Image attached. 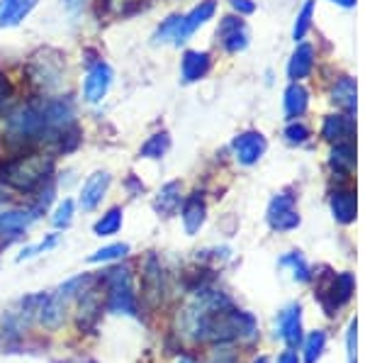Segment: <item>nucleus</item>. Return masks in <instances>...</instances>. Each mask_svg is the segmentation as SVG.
Returning a JSON list of instances; mask_svg holds the SVG:
<instances>
[{"instance_id": "1", "label": "nucleus", "mask_w": 365, "mask_h": 363, "mask_svg": "<svg viewBox=\"0 0 365 363\" xmlns=\"http://www.w3.org/2000/svg\"><path fill=\"white\" fill-rule=\"evenodd\" d=\"M56 156L46 149L8 151L0 156V185L17 195H34L54 180Z\"/></svg>"}, {"instance_id": "2", "label": "nucleus", "mask_w": 365, "mask_h": 363, "mask_svg": "<svg viewBox=\"0 0 365 363\" xmlns=\"http://www.w3.org/2000/svg\"><path fill=\"white\" fill-rule=\"evenodd\" d=\"M22 81L32 96H58L66 81V54L54 46L37 49L22 68Z\"/></svg>"}, {"instance_id": "3", "label": "nucleus", "mask_w": 365, "mask_h": 363, "mask_svg": "<svg viewBox=\"0 0 365 363\" xmlns=\"http://www.w3.org/2000/svg\"><path fill=\"white\" fill-rule=\"evenodd\" d=\"M105 285V307L115 315H139L137 292L132 285V268L129 266H113L98 278Z\"/></svg>"}, {"instance_id": "4", "label": "nucleus", "mask_w": 365, "mask_h": 363, "mask_svg": "<svg viewBox=\"0 0 365 363\" xmlns=\"http://www.w3.org/2000/svg\"><path fill=\"white\" fill-rule=\"evenodd\" d=\"M215 42L220 44V49L229 56H237L241 51L249 49L251 44V32L246 27V20L234 13L222 15L217 22V32H215Z\"/></svg>"}, {"instance_id": "5", "label": "nucleus", "mask_w": 365, "mask_h": 363, "mask_svg": "<svg viewBox=\"0 0 365 363\" xmlns=\"http://www.w3.org/2000/svg\"><path fill=\"white\" fill-rule=\"evenodd\" d=\"M115 71L105 58H98L96 63L86 68L83 86H81V96H83L86 105H100L108 98L110 88H113Z\"/></svg>"}, {"instance_id": "6", "label": "nucleus", "mask_w": 365, "mask_h": 363, "mask_svg": "<svg viewBox=\"0 0 365 363\" xmlns=\"http://www.w3.org/2000/svg\"><path fill=\"white\" fill-rule=\"evenodd\" d=\"M266 220L270 225L273 232H292L299 227V218L297 213V195H292L290 190H280L273 195V200L268 205V213H266Z\"/></svg>"}, {"instance_id": "7", "label": "nucleus", "mask_w": 365, "mask_h": 363, "mask_svg": "<svg viewBox=\"0 0 365 363\" xmlns=\"http://www.w3.org/2000/svg\"><path fill=\"white\" fill-rule=\"evenodd\" d=\"M229 149H232V156L239 166L249 168V166H256V163L266 156L268 139L261 130H244V132L234 134Z\"/></svg>"}, {"instance_id": "8", "label": "nucleus", "mask_w": 365, "mask_h": 363, "mask_svg": "<svg viewBox=\"0 0 365 363\" xmlns=\"http://www.w3.org/2000/svg\"><path fill=\"white\" fill-rule=\"evenodd\" d=\"M353 288H356V280L351 273H329L327 283L317 288V297H319L322 307L327 315H336V310H341L346 302L351 300Z\"/></svg>"}, {"instance_id": "9", "label": "nucleus", "mask_w": 365, "mask_h": 363, "mask_svg": "<svg viewBox=\"0 0 365 363\" xmlns=\"http://www.w3.org/2000/svg\"><path fill=\"white\" fill-rule=\"evenodd\" d=\"M141 297L149 307H158L166 297V273L154 251L141 263Z\"/></svg>"}, {"instance_id": "10", "label": "nucleus", "mask_w": 365, "mask_h": 363, "mask_svg": "<svg viewBox=\"0 0 365 363\" xmlns=\"http://www.w3.org/2000/svg\"><path fill=\"white\" fill-rule=\"evenodd\" d=\"M212 66H215V58L207 49H185L180 54V83H200L210 76Z\"/></svg>"}, {"instance_id": "11", "label": "nucleus", "mask_w": 365, "mask_h": 363, "mask_svg": "<svg viewBox=\"0 0 365 363\" xmlns=\"http://www.w3.org/2000/svg\"><path fill=\"white\" fill-rule=\"evenodd\" d=\"M217 10H220V3H217V0H200V3L192 5L187 13H182L180 29H178V42H175V46L185 44L200 27H205L210 20H215Z\"/></svg>"}, {"instance_id": "12", "label": "nucleus", "mask_w": 365, "mask_h": 363, "mask_svg": "<svg viewBox=\"0 0 365 363\" xmlns=\"http://www.w3.org/2000/svg\"><path fill=\"white\" fill-rule=\"evenodd\" d=\"M319 137L329 144L353 142V137H356V115H346V113L324 115L322 127H319Z\"/></svg>"}, {"instance_id": "13", "label": "nucleus", "mask_w": 365, "mask_h": 363, "mask_svg": "<svg viewBox=\"0 0 365 363\" xmlns=\"http://www.w3.org/2000/svg\"><path fill=\"white\" fill-rule=\"evenodd\" d=\"M110 185H113V173L110 171H96L91 173L81 185V195H78V205L86 213H93L96 208H100V203L105 200Z\"/></svg>"}, {"instance_id": "14", "label": "nucleus", "mask_w": 365, "mask_h": 363, "mask_svg": "<svg viewBox=\"0 0 365 363\" xmlns=\"http://www.w3.org/2000/svg\"><path fill=\"white\" fill-rule=\"evenodd\" d=\"M180 220H182V230L187 237H195L202 230L205 222H207V203H205V193L195 190L190 195H185V200L180 205Z\"/></svg>"}, {"instance_id": "15", "label": "nucleus", "mask_w": 365, "mask_h": 363, "mask_svg": "<svg viewBox=\"0 0 365 363\" xmlns=\"http://www.w3.org/2000/svg\"><path fill=\"white\" fill-rule=\"evenodd\" d=\"M317 66V49L309 42L295 44V51L287 58V81L290 83H302L314 73Z\"/></svg>"}, {"instance_id": "16", "label": "nucleus", "mask_w": 365, "mask_h": 363, "mask_svg": "<svg viewBox=\"0 0 365 363\" xmlns=\"http://www.w3.org/2000/svg\"><path fill=\"white\" fill-rule=\"evenodd\" d=\"M329 103L346 115H356L358 108V83L349 73H341L329 88Z\"/></svg>"}, {"instance_id": "17", "label": "nucleus", "mask_w": 365, "mask_h": 363, "mask_svg": "<svg viewBox=\"0 0 365 363\" xmlns=\"http://www.w3.org/2000/svg\"><path fill=\"white\" fill-rule=\"evenodd\" d=\"M39 215L32 208H8L0 210V237H20L25 234Z\"/></svg>"}, {"instance_id": "18", "label": "nucleus", "mask_w": 365, "mask_h": 363, "mask_svg": "<svg viewBox=\"0 0 365 363\" xmlns=\"http://www.w3.org/2000/svg\"><path fill=\"white\" fill-rule=\"evenodd\" d=\"M312 93L304 83H290L285 88V96H282V110H285L287 120H302L309 113Z\"/></svg>"}, {"instance_id": "19", "label": "nucleus", "mask_w": 365, "mask_h": 363, "mask_svg": "<svg viewBox=\"0 0 365 363\" xmlns=\"http://www.w3.org/2000/svg\"><path fill=\"white\" fill-rule=\"evenodd\" d=\"M329 208L339 225H353L358 215V203H356V190L351 188H336L329 195Z\"/></svg>"}, {"instance_id": "20", "label": "nucleus", "mask_w": 365, "mask_h": 363, "mask_svg": "<svg viewBox=\"0 0 365 363\" xmlns=\"http://www.w3.org/2000/svg\"><path fill=\"white\" fill-rule=\"evenodd\" d=\"M329 171L334 175H341V178H349L356 168V144L353 142H336L331 144L327 156Z\"/></svg>"}, {"instance_id": "21", "label": "nucleus", "mask_w": 365, "mask_h": 363, "mask_svg": "<svg viewBox=\"0 0 365 363\" xmlns=\"http://www.w3.org/2000/svg\"><path fill=\"white\" fill-rule=\"evenodd\" d=\"M39 0H0V29H13L34 13Z\"/></svg>"}, {"instance_id": "22", "label": "nucleus", "mask_w": 365, "mask_h": 363, "mask_svg": "<svg viewBox=\"0 0 365 363\" xmlns=\"http://www.w3.org/2000/svg\"><path fill=\"white\" fill-rule=\"evenodd\" d=\"M185 200L182 195V183L180 180H168L166 185H161L154 198V210L161 218H173L175 213H180V205Z\"/></svg>"}, {"instance_id": "23", "label": "nucleus", "mask_w": 365, "mask_h": 363, "mask_svg": "<svg viewBox=\"0 0 365 363\" xmlns=\"http://www.w3.org/2000/svg\"><path fill=\"white\" fill-rule=\"evenodd\" d=\"M278 332L290 349L299 347V344H302V307L299 305L287 307L278 319Z\"/></svg>"}, {"instance_id": "24", "label": "nucleus", "mask_w": 365, "mask_h": 363, "mask_svg": "<svg viewBox=\"0 0 365 363\" xmlns=\"http://www.w3.org/2000/svg\"><path fill=\"white\" fill-rule=\"evenodd\" d=\"M170 149V132L168 130H158L154 134L141 142L139 151H137V159H146V161H161L163 156L168 154Z\"/></svg>"}, {"instance_id": "25", "label": "nucleus", "mask_w": 365, "mask_h": 363, "mask_svg": "<svg viewBox=\"0 0 365 363\" xmlns=\"http://www.w3.org/2000/svg\"><path fill=\"white\" fill-rule=\"evenodd\" d=\"M314 13H317V0H304L302 8L295 15V25H292V42L295 44L307 39V34L314 27Z\"/></svg>"}, {"instance_id": "26", "label": "nucleus", "mask_w": 365, "mask_h": 363, "mask_svg": "<svg viewBox=\"0 0 365 363\" xmlns=\"http://www.w3.org/2000/svg\"><path fill=\"white\" fill-rule=\"evenodd\" d=\"M122 222H125V210L120 205L110 208L108 213H103L93 225V234L96 237H115L117 232L122 230Z\"/></svg>"}, {"instance_id": "27", "label": "nucleus", "mask_w": 365, "mask_h": 363, "mask_svg": "<svg viewBox=\"0 0 365 363\" xmlns=\"http://www.w3.org/2000/svg\"><path fill=\"white\" fill-rule=\"evenodd\" d=\"M180 20H182V13H170L166 20H161V25H158L154 29V34H151V44L154 46L173 44L175 46V42H178Z\"/></svg>"}, {"instance_id": "28", "label": "nucleus", "mask_w": 365, "mask_h": 363, "mask_svg": "<svg viewBox=\"0 0 365 363\" xmlns=\"http://www.w3.org/2000/svg\"><path fill=\"white\" fill-rule=\"evenodd\" d=\"M282 139L290 146H304V144H309L312 130L304 120H287V125L282 127Z\"/></svg>"}, {"instance_id": "29", "label": "nucleus", "mask_w": 365, "mask_h": 363, "mask_svg": "<svg viewBox=\"0 0 365 363\" xmlns=\"http://www.w3.org/2000/svg\"><path fill=\"white\" fill-rule=\"evenodd\" d=\"M129 254V244L117 242V244H108V247L93 251L88 256V263H110V261H122Z\"/></svg>"}, {"instance_id": "30", "label": "nucleus", "mask_w": 365, "mask_h": 363, "mask_svg": "<svg viewBox=\"0 0 365 363\" xmlns=\"http://www.w3.org/2000/svg\"><path fill=\"white\" fill-rule=\"evenodd\" d=\"M280 266H290L292 276H295V280H299V283H307V280H312V268H309V263L304 261V256L299 254V251H290V254L282 256Z\"/></svg>"}, {"instance_id": "31", "label": "nucleus", "mask_w": 365, "mask_h": 363, "mask_svg": "<svg viewBox=\"0 0 365 363\" xmlns=\"http://www.w3.org/2000/svg\"><path fill=\"white\" fill-rule=\"evenodd\" d=\"M73 215H76V203L71 198H63L54 208V213H51V225L56 230H66V227H71V222H73Z\"/></svg>"}, {"instance_id": "32", "label": "nucleus", "mask_w": 365, "mask_h": 363, "mask_svg": "<svg viewBox=\"0 0 365 363\" xmlns=\"http://www.w3.org/2000/svg\"><path fill=\"white\" fill-rule=\"evenodd\" d=\"M324 347H327V334H324L322 329L312 332V334L307 337V342H304V361L317 363V359L322 356Z\"/></svg>"}, {"instance_id": "33", "label": "nucleus", "mask_w": 365, "mask_h": 363, "mask_svg": "<svg viewBox=\"0 0 365 363\" xmlns=\"http://www.w3.org/2000/svg\"><path fill=\"white\" fill-rule=\"evenodd\" d=\"M13 103H15V83H13V78L0 68V117L8 113Z\"/></svg>"}, {"instance_id": "34", "label": "nucleus", "mask_w": 365, "mask_h": 363, "mask_svg": "<svg viewBox=\"0 0 365 363\" xmlns=\"http://www.w3.org/2000/svg\"><path fill=\"white\" fill-rule=\"evenodd\" d=\"M56 244H58V234H49V237L42 239L39 244H34V247L22 249V251H20V256H17V261H25V259H32V256H37V254H44V251L54 249Z\"/></svg>"}, {"instance_id": "35", "label": "nucleus", "mask_w": 365, "mask_h": 363, "mask_svg": "<svg viewBox=\"0 0 365 363\" xmlns=\"http://www.w3.org/2000/svg\"><path fill=\"white\" fill-rule=\"evenodd\" d=\"M229 8L239 17H251V15H256L258 5H256V0H229Z\"/></svg>"}, {"instance_id": "36", "label": "nucleus", "mask_w": 365, "mask_h": 363, "mask_svg": "<svg viewBox=\"0 0 365 363\" xmlns=\"http://www.w3.org/2000/svg\"><path fill=\"white\" fill-rule=\"evenodd\" d=\"M125 185H127L129 195H134V198H137V195H141V193H144V183H141V180H139L134 173H129V175H127Z\"/></svg>"}, {"instance_id": "37", "label": "nucleus", "mask_w": 365, "mask_h": 363, "mask_svg": "<svg viewBox=\"0 0 365 363\" xmlns=\"http://www.w3.org/2000/svg\"><path fill=\"white\" fill-rule=\"evenodd\" d=\"M278 363H299L297 351H292V349L282 351V354H280V359H278Z\"/></svg>"}, {"instance_id": "38", "label": "nucleus", "mask_w": 365, "mask_h": 363, "mask_svg": "<svg viewBox=\"0 0 365 363\" xmlns=\"http://www.w3.org/2000/svg\"><path fill=\"white\" fill-rule=\"evenodd\" d=\"M329 3L339 5V8H344V10H351V8H356L358 0H329Z\"/></svg>"}, {"instance_id": "39", "label": "nucleus", "mask_w": 365, "mask_h": 363, "mask_svg": "<svg viewBox=\"0 0 365 363\" xmlns=\"http://www.w3.org/2000/svg\"><path fill=\"white\" fill-rule=\"evenodd\" d=\"M5 203H8V190L0 185V205H5Z\"/></svg>"}, {"instance_id": "40", "label": "nucleus", "mask_w": 365, "mask_h": 363, "mask_svg": "<svg viewBox=\"0 0 365 363\" xmlns=\"http://www.w3.org/2000/svg\"><path fill=\"white\" fill-rule=\"evenodd\" d=\"M178 363H195V361H192L190 356H180V361H178Z\"/></svg>"}, {"instance_id": "41", "label": "nucleus", "mask_w": 365, "mask_h": 363, "mask_svg": "<svg viewBox=\"0 0 365 363\" xmlns=\"http://www.w3.org/2000/svg\"><path fill=\"white\" fill-rule=\"evenodd\" d=\"M253 363H268V359H258V361H253Z\"/></svg>"}]
</instances>
